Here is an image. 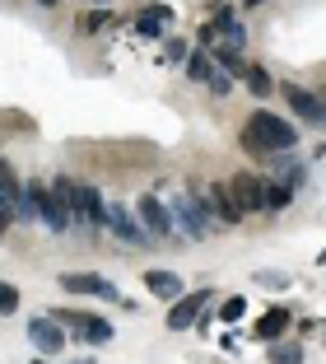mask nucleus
I'll use <instances>...</instances> for the list:
<instances>
[{"instance_id": "nucleus-1", "label": "nucleus", "mask_w": 326, "mask_h": 364, "mask_svg": "<svg viewBox=\"0 0 326 364\" xmlns=\"http://www.w3.org/2000/svg\"><path fill=\"white\" fill-rule=\"evenodd\" d=\"M168 210H173V220H178V229L187 238H205L214 225H219V220H214V210H210V201H205L200 192H178Z\"/></svg>"}, {"instance_id": "nucleus-2", "label": "nucleus", "mask_w": 326, "mask_h": 364, "mask_svg": "<svg viewBox=\"0 0 326 364\" xmlns=\"http://www.w3.org/2000/svg\"><path fill=\"white\" fill-rule=\"evenodd\" d=\"M252 131H256V136L266 140V150H271V154H294V145H298V131L289 127L284 117H275V112H266V107H261V112L252 117Z\"/></svg>"}, {"instance_id": "nucleus-3", "label": "nucleus", "mask_w": 326, "mask_h": 364, "mask_svg": "<svg viewBox=\"0 0 326 364\" xmlns=\"http://www.w3.org/2000/svg\"><path fill=\"white\" fill-rule=\"evenodd\" d=\"M28 196H33V205H38V225H47L52 234H65V229H70V215L61 210V201H56L52 187H43V178L28 182Z\"/></svg>"}, {"instance_id": "nucleus-4", "label": "nucleus", "mask_w": 326, "mask_h": 364, "mask_svg": "<svg viewBox=\"0 0 326 364\" xmlns=\"http://www.w3.org/2000/svg\"><path fill=\"white\" fill-rule=\"evenodd\" d=\"M61 289H70V294H94V299H103V304H116V299H121V289H116L112 280L94 276V271H65V276H61Z\"/></svg>"}, {"instance_id": "nucleus-5", "label": "nucleus", "mask_w": 326, "mask_h": 364, "mask_svg": "<svg viewBox=\"0 0 326 364\" xmlns=\"http://www.w3.org/2000/svg\"><path fill=\"white\" fill-rule=\"evenodd\" d=\"M284 103L294 107V117H303L308 127H317V131H326V98H317V94H308L303 85H284Z\"/></svg>"}, {"instance_id": "nucleus-6", "label": "nucleus", "mask_w": 326, "mask_h": 364, "mask_svg": "<svg viewBox=\"0 0 326 364\" xmlns=\"http://www.w3.org/2000/svg\"><path fill=\"white\" fill-rule=\"evenodd\" d=\"M229 192H233V201L242 205V215L266 210V178H256V173H233Z\"/></svg>"}, {"instance_id": "nucleus-7", "label": "nucleus", "mask_w": 326, "mask_h": 364, "mask_svg": "<svg viewBox=\"0 0 326 364\" xmlns=\"http://www.w3.org/2000/svg\"><path fill=\"white\" fill-rule=\"evenodd\" d=\"M28 341L38 346V355H43V360H52V355H61L65 332H61V322H56L52 313H38V318L28 322Z\"/></svg>"}, {"instance_id": "nucleus-8", "label": "nucleus", "mask_w": 326, "mask_h": 364, "mask_svg": "<svg viewBox=\"0 0 326 364\" xmlns=\"http://www.w3.org/2000/svg\"><path fill=\"white\" fill-rule=\"evenodd\" d=\"M136 220L145 225V234H149V238H168L173 229H178L173 210H168L163 201H154V196H140V205H136Z\"/></svg>"}, {"instance_id": "nucleus-9", "label": "nucleus", "mask_w": 326, "mask_h": 364, "mask_svg": "<svg viewBox=\"0 0 326 364\" xmlns=\"http://www.w3.org/2000/svg\"><path fill=\"white\" fill-rule=\"evenodd\" d=\"M200 313H205V289H196V294H182V299L168 309V327H173V332H187V327H196Z\"/></svg>"}, {"instance_id": "nucleus-10", "label": "nucleus", "mask_w": 326, "mask_h": 364, "mask_svg": "<svg viewBox=\"0 0 326 364\" xmlns=\"http://www.w3.org/2000/svg\"><path fill=\"white\" fill-rule=\"evenodd\" d=\"M205 201H210V210H214V220H219V225H242V205L233 201L229 182H210Z\"/></svg>"}, {"instance_id": "nucleus-11", "label": "nucleus", "mask_w": 326, "mask_h": 364, "mask_svg": "<svg viewBox=\"0 0 326 364\" xmlns=\"http://www.w3.org/2000/svg\"><path fill=\"white\" fill-rule=\"evenodd\" d=\"M107 229H112L116 238H126V243H149L145 225H140V220L126 210V205H112V215H107Z\"/></svg>"}, {"instance_id": "nucleus-12", "label": "nucleus", "mask_w": 326, "mask_h": 364, "mask_svg": "<svg viewBox=\"0 0 326 364\" xmlns=\"http://www.w3.org/2000/svg\"><path fill=\"white\" fill-rule=\"evenodd\" d=\"M145 289L154 294V299H168L178 304L187 289H182V276H173V271H145Z\"/></svg>"}, {"instance_id": "nucleus-13", "label": "nucleus", "mask_w": 326, "mask_h": 364, "mask_svg": "<svg viewBox=\"0 0 326 364\" xmlns=\"http://www.w3.org/2000/svg\"><path fill=\"white\" fill-rule=\"evenodd\" d=\"M289 322H294V313H289V309H266L261 313V318H256V327H252V336H256V341H280V332H284V327H289Z\"/></svg>"}, {"instance_id": "nucleus-14", "label": "nucleus", "mask_w": 326, "mask_h": 364, "mask_svg": "<svg viewBox=\"0 0 326 364\" xmlns=\"http://www.w3.org/2000/svg\"><path fill=\"white\" fill-rule=\"evenodd\" d=\"M52 192H56V201H61V210L70 215V225L85 220V201H80V182L75 178H52Z\"/></svg>"}, {"instance_id": "nucleus-15", "label": "nucleus", "mask_w": 326, "mask_h": 364, "mask_svg": "<svg viewBox=\"0 0 326 364\" xmlns=\"http://www.w3.org/2000/svg\"><path fill=\"white\" fill-rule=\"evenodd\" d=\"M75 332L85 336L89 346H107V341H112V322L98 318V313H85V309H80V322H75Z\"/></svg>"}, {"instance_id": "nucleus-16", "label": "nucleus", "mask_w": 326, "mask_h": 364, "mask_svg": "<svg viewBox=\"0 0 326 364\" xmlns=\"http://www.w3.org/2000/svg\"><path fill=\"white\" fill-rule=\"evenodd\" d=\"M80 201H85V220L94 229H107V215H112V205L98 196V187H89V182H80Z\"/></svg>"}, {"instance_id": "nucleus-17", "label": "nucleus", "mask_w": 326, "mask_h": 364, "mask_svg": "<svg viewBox=\"0 0 326 364\" xmlns=\"http://www.w3.org/2000/svg\"><path fill=\"white\" fill-rule=\"evenodd\" d=\"M187 75H191V85H210L214 61H210V52H205V47H196V52L187 56Z\"/></svg>"}, {"instance_id": "nucleus-18", "label": "nucleus", "mask_w": 326, "mask_h": 364, "mask_svg": "<svg viewBox=\"0 0 326 364\" xmlns=\"http://www.w3.org/2000/svg\"><path fill=\"white\" fill-rule=\"evenodd\" d=\"M210 61H214V65H224L229 75H247V61H242V52H233V47H224V43L210 52Z\"/></svg>"}, {"instance_id": "nucleus-19", "label": "nucleus", "mask_w": 326, "mask_h": 364, "mask_svg": "<svg viewBox=\"0 0 326 364\" xmlns=\"http://www.w3.org/2000/svg\"><path fill=\"white\" fill-rule=\"evenodd\" d=\"M266 355H271V364H303V346L298 341H275Z\"/></svg>"}, {"instance_id": "nucleus-20", "label": "nucleus", "mask_w": 326, "mask_h": 364, "mask_svg": "<svg viewBox=\"0 0 326 364\" xmlns=\"http://www.w3.org/2000/svg\"><path fill=\"white\" fill-rule=\"evenodd\" d=\"M242 80H247V89H252L256 98H266L275 89V80H271V70H266V65H247V75H242Z\"/></svg>"}, {"instance_id": "nucleus-21", "label": "nucleus", "mask_w": 326, "mask_h": 364, "mask_svg": "<svg viewBox=\"0 0 326 364\" xmlns=\"http://www.w3.org/2000/svg\"><path fill=\"white\" fill-rule=\"evenodd\" d=\"M294 201V187L289 182H266V210H284Z\"/></svg>"}, {"instance_id": "nucleus-22", "label": "nucleus", "mask_w": 326, "mask_h": 364, "mask_svg": "<svg viewBox=\"0 0 326 364\" xmlns=\"http://www.w3.org/2000/svg\"><path fill=\"white\" fill-rule=\"evenodd\" d=\"M242 150L252 154V159H271V150H266V140H261V136H256V131H252V122L242 127Z\"/></svg>"}, {"instance_id": "nucleus-23", "label": "nucleus", "mask_w": 326, "mask_h": 364, "mask_svg": "<svg viewBox=\"0 0 326 364\" xmlns=\"http://www.w3.org/2000/svg\"><path fill=\"white\" fill-rule=\"evenodd\" d=\"M14 309H19V289H14L10 280H0V318H10Z\"/></svg>"}, {"instance_id": "nucleus-24", "label": "nucleus", "mask_w": 326, "mask_h": 364, "mask_svg": "<svg viewBox=\"0 0 326 364\" xmlns=\"http://www.w3.org/2000/svg\"><path fill=\"white\" fill-rule=\"evenodd\" d=\"M80 28H85V33H103V28H112V14H107V10H94V14H85V19H80Z\"/></svg>"}, {"instance_id": "nucleus-25", "label": "nucleus", "mask_w": 326, "mask_h": 364, "mask_svg": "<svg viewBox=\"0 0 326 364\" xmlns=\"http://www.w3.org/2000/svg\"><path fill=\"white\" fill-rule=\"evenodd\" d=\"M242 313H247V299H242V294H233V299H224V309H219V318L224 322H238Z\"/></svg>"}, {"instance_id": "nucleus-26", "label": "nucleus", "mask_w": 326, "mask_h": 364, "mask_svg": "<svg viewBox=\"0 0 326 364\" xmlns=\"http://www.w3.org/2000/svg\"><path fill=\"white\" fill-rule=\"evenodd\" d=\"M14 220H19V205H14V201H10V196L0 192V234H5V229H10V225H14Z\"/></svg>"}, {"instance_id": "nucleus-27", "label": "nucleus", "mask_w": 326, "mask_h": 364, "mask_svg": "<svg viewBox=\"0 0 326 364\" xmlns=\"http://www.w3.org/2000/svg\"><path fill=\"white\" fill-rule=\"evenodd\" d=\"M205 89H210V94H219V98H224V94H233V75H229V70H214Z\"/></svg>"}, {"instance_id": "nucleus-28", "label": "nucleus", "mask_w": 326, "mask_h": 364, "mask_svg": "<svg viewBox=\"0 0 326 364\" xmlns=\"http://www.w3.org/2000/svg\"><path fill=\"white\" fill-rule=\"evenodd\" d=\"M163 52H168V61H187V43H182V38H168V47H163Z\"/></svg>"}, {"instance_id": "nucleus-29", "label": "nucleus", "mask_w": 326, "mask_h": 364, "mask_svg": "<svg viewBox=\"0 0 326 364\" xmlns=\"http://www.w3.org/2000/svg\"><path fill=\"white\" fill-rule=\"evenodd\" d=\"M256 280H261V285H275V289L289 285V276H280V271H256Z\"/></svg>"}, {"instance_id": "nucleus-30", "label": "nucleus", "mask_w": 326, "mask_h": 364, "mask_svg": "<svg viewBox=\"0 0 326 364\" xmlns=\"http://www.w3.org/2000/svg\"><path fill=\"white\" fill-rule=\"evenodd\" d=\"M242 5H247V10H256V5H261V0H242Z\"/></svg>"}, {"instance_id": "nucleus-31", "label": "nucleus", "mask_w": 326, "mask_h": 364, "mask_svg": "<svg viewBox=\"0 0 326 364\" xmlns=\"http://www.w3.org/2000/svg\"><path fill=\"white\" fill-rule=\"evenodd\" d=\"M38 5H47V10H52V5H61V0H38Z\"/></svg>"}, {"instance_id": "nucleus-32", "label": "nucleus", "mask_w": 326, "mask_h": 364, "mask_svg": "<svg viewBox=\"0 0 326 364\" xmlns=\"http://www.w3.org/2000/svg\"><path fill=\"white\" fill-rule=\"evenodd\" d=\"M317 267H326V247H322V257H317Z\"/></svg>"}, {"instance_id": "nucleus-33", "label": "nucleus", "mask_w": 326, "mask_h": 364, "mask_svg": "<svg viewBox=\"0 0 326 364\" xmlns=\"http://www.w3.org/2000/svg\"><path fill=\"white\" fill-rule=\"evenodd\" d=\"M33 364H52V360H43V355H38V360H33Z\"/></svg>"}, {"instance_id": "nucleus-34", "label": "nucleus", "mask_w": 326, "mask_h": 364, "mask_svg": "<svg viewBox=\"0 0 326 364\" xmlns=\"http://www.w3.org/2000/svg\"><path fill=\"white\" fill-rule=\"evenodd\" d=\"M94 5H112V0H94Z\"/></svg>"}, {"instance_id": "nucleus-35", "label": "nucleus", "mask_w": 326, "mask_h": 364, "mask_svg": "<svg viewBox=\"0 0 326 364\" xmlns=\"http://www.w3.org/2000/svg\"><path fill=\"white\" fill-rule=\"evenodd\" d=\"M80 364H98V360H80Z\"/></svg>"}]
</instances>
